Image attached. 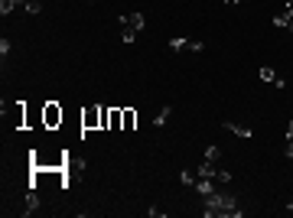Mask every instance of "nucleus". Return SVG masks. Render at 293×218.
Wrapping results in <instances>:
<instances>
[{
  "mask_svg": "<svg viewBox=\"0 0 293 218\" xmlns=\"http://www.w3.org/2000/svg\"><path fill=\"white\" fill-rule=\"evenodd\" d=\"M287 137H293V121H290V127H287Z\"/></svg>",
  "mask_w": 293,
  "mask_h": 218,
  "instance_id": "nucleus-23",
  "label": "nucleus"
},
{
  "mask_svg": "<svg viewBox=\"0 0 293 218\" xmlns=\"http://www.w3.org/2000/svg\"><path fill=\"white\" fill-rule=\"evenodd\" d=\"M179 179H183L186 186H195V176H193V173H189V170H183V173H179Z\"/></svg>",
  "mask_w": 293,
  "mask_h": 218,
  "instance_id": "nucleus-18",
  "label": "nucleus"
},
{
  "mask_svg": "<svg viewBox=\"0 0 293 218\" xmlns=\"http://www.w3.org/2000/svg\"><path fill=\"white\" fill-rule=\"evenodd\" d=\"M108 131H124V108H111Z\"/></svg>",
  "mask_w": 293,
  "mask_h": 218,
  "instance_id": "nucleus-7",
  "label": "nucleus"
},
{
  "mask_svg": "<svg viewBox=\"0 0 293 218\" xmlns=\"http://www.w3.org/2000/svg\"><path fill=\"white\" fill-rule=\"evenodd\" d=\"M218 156H222V150H218V147H208L205 150V160H208V163H218Z\"/></svg>",
  "mask_w": 293,
  "mask_h": 218,
  "instance_id": "nucleus-17",
  "label": "nucleus"
},
{
  "mask_svg": "<svg viewBox=\"0 0 293 218\" xmlns=\"http://www.w3.org/2000/svg\"><path fill=\"white\" fill-rule=\"evenodd\" d=\"M78 121H82V131H101V104H88V108H82Z\"/></svg>",
  "mask_w": 293,
  "mask_h": 218,
  "instance_id": "nucleus-3",
  "label": "nucleus"
},
{
  "mask_svg": "<svg viewBox=\"0 0 293 218\" xmlns=\"http://www.w3.org/2000/svg\"><path fill=\"white\" fill-rule=\"evenodd\" d=\"M215 179H218V182H228V179H232V173H228V170H218Z\"/></svg>",
  "mask_w": 293,
  "mask_h": 218,
  "instance_id": "nucleus-21",
  "label": "nucleus"
},
{
  "mask_svg": "<svg viewBox=\"0 0 293 218\" xmlns=\"http://www.w3.org/2000/svg\"><path fill=\"white\" fill-rule=\"evenodd\" d=\"M20 7V0H0V13L7 16V13H13V10Z\"/></svg>",
  "mask_w": 293,
  "mask_h": 218,
  "instance_id": "nucleus-14",
  "label": "nucleus"
},
{
  "mask_svg": "<svg viewBox=\"0 0 293 218\" xmlns=\"http://www.w3.org/2000/svg\"><path fill=\"white\" fill-rule=\"evenodd\" d=\"M7 52H10V43H7V39H0V55H3V62H7Z\"/></svg>",
  "mask_w": 293,
  "mask_h": 218,
  "instance_id": "nucleus-19",
  "label": "nucleus"
},
{
  "mask_svg": "<svg viewBox=\"0 0 293 218\" xmlns=\"http://www.w3.org/2000/svg\"><path fill=\"white\" fill-rule=\"evenodd\" d=\"M117 23H121V26H134V30H144V23H146V20H144V13H140V10H137V13H121V16H117Z\"/></svg>",
  "mask_w": 293,
  "mask_h": 218,
  "instance_id": "nucleus-5",
  "label": "nucleus"
},
{
  "mask_svg": "<svg viewBox=\"0 0 293 218\" xmlns=\"http://www.w3.org/2000/svg\"><path fill=\"white\" fill-rule=\"evenodd\" d=\"M10 124H13L16 131H26V101L10 104Z\"/></svg>",
  "mask_w": 293,
  "mask_h": 218,
  "instance_id": "nucleus-4",
  "label": "nucleus"
},
{
  "mask_svg": "<svg viewBox=\"0 0 293 218\" xmlns=\"http://www.w3.org/2000/svg\"><path fill=\"white\" fill-rule=\"evenodd\" d=\"M134 127H137V111L124 108V131H134Z\"/></svg>",
  "mask_w": 293,
  "mask_h": 218,
  "instance_id": "nucleus-10",
  "label": "nucleus"
},
{
  "mask_svg": "<svg viewBox=\"0 0 293 218\" xmlns=\"http://www.w3.org/2000/svg\"><path fill=\"white\" fill-rule=\"evenodd\" d=\"M170 114H173L170 108H163V111H156V114H153V127H163V124H166V121H170Z\"/></svg>",
  "mask_w": 293,
  "mask_h": 218,
  "instance_id": "nucleus-13",
  "label": "nucleus"
},
{
  "mask_svg": "<svg viewBox=\"0 0 293 218\" xmlns=\"http://www.w3.org/2000/svg\"><path fill=\"white\" fill-rule=\"evenodd\" d=\"M121 39H124V43H137V30H134V26H124Z\"/></svg>",
  "mask_w": 293,
  "mask_h": 218,
  "instance_id": "nucleus-15",
  "label": "nucleus"
},
{
  "mask_svg": "<svg viewBox=\"0 0 293 218\" xmlns=\"http://www.w3.org/2000/svg\"><path fill=\"white\" fill-rule=\"evenodd\" d=\"M287 209H290V212H293V199H290V205H287Z\"/></svg>",
  "mask_w": 293,
  "mask_h": 218,
  "instance_id": "nucleus-24",
  "label": "nucleus"
},
{
  "mask_svg": "<svg viewBox=\"0 0 293 218\" xmlns=\"http://www.w3.org/2000/svg\"><path fill=\"white\" fill-rule=\"evenodd\" d=\"M241 3H247V0H241Z\"/></svg>",
  "mask_w": 293,
  "mask_h": 218,
  "instance_id": "nucleus-25",
  "label": "nucleus"
},
{
  "mask_svg": "<svg viewBox=\"0 0 293 218\" xmlns=\"http://www.w3.org/2000/svg\"><path fill=\"white\" fill-rule=\"evenodd\" d=\"M257 75H261L264 82H270V85H277V82H280V78H277V72L270 69V65H261V72H257Z\"/></svg>",
  "mask_w": 293,
  "mask_h": 218,
  "instance_id": "nucleus-11",
  "label": "nucleus"
},
{
  "mask_svg": "<svg viewBox=\"0 0 293 218\" xmlns=\"http://www.w3.org/2000/svg\"><path fill=\"white\" fill-rule=\"evenodd\" d=\"M284 156H290V160H293V137H287V147H284Z\"/></svg>",
  "mask_w": 293,
  "mask_h": 218,
  "instance_id": "nucleus-20",
  "label": "nucleus"
},
{
  "mask_svg": "<svg viewBox=\"0 0 293 218\" xmlns=\"http://www.w3.org/2000/svg\"><path fill=\"white\" fill-rule=\"evenodd\" d=\"M225 131L235 133V137H241V140H247V137L254 133V131H247V127H241V124H232V121H225Z\"/></svg>",
  "mask_w": 293,
  "mask_h": 218,
  "instance_id": "nucleus-8",
  "label": "nucleus"
},
{
  "mask_svg": "<svg viewBox=\"0 0 293 218\" xmlns=\"http://www.w3.org/2000/svg\"><path fill=\"white\" fill-rule=\"evenodd\" d=\"M205 215L208 218H241L238 199L232 192H208L205 195Z\"/></svg>",
  "mask_w": 293,
  "mask_h": 218,
  "instance_id": "nucleus-1",
  "label": "nucleus"
},
{
  "mask_svg": "<svg viewBox=\"0 0 293 218\" xmlns=\"http://www.w3.org/2000/svg\"><path fill=\"white\" fill-rule=\"evenodd\" d=\"M189 46H193V43H189V39H183V36L170 39V49H173V52H183V49H189Z\"/></svg>",
  "mask_w": 293,
  "mask_h": 218,
  "instance_id": "nucleus-12",
  "label": "nucleus"
},
{
  "mask_svg": "<svg viewBox=\"0 0 293 218\" xmlns=\"http://www.w3.org/2000/svg\"><path fill=\"white\" fill-rule=\"evenodd\" d=\"M274 26H287V30H293V0L280 10L277 16H274Z\"/></svg>",
  "mask_w": 293,
  "mask_h": 218,
  "instance_id": "nucleus-6",
  "label": "nucleus"
},
{
  "mask_svg": "<svg viewBox=\"0 0 293 218\" xmlns=\"http://www.w3.org/2000/svg\"><path fill=\"white\" fill-rule=\"evenodd\" d=\"M23 10H26V13H39V10H43V3H39V0H26Z\"/></svg>",
  "mask_w": 293,
  "mask_h": 218,
  "instance_id": "nucleus-16",
  "label": "nucleus"
},
{
  "mask_svg": "<svg viewBox=\"0 0 293 218\" xmlns=\"http://www.w3.org/2000/svg\"><path fill=\"white\" fill-rule=\"evenodd\" d=\"M33 212H39V195H36V189H30V195H26V209H23V215H33Z\"/></svg>",
  "mask_w": 293,
  "mask_h": 218,
  "instance_id": "nucleus-9",
  "label": "nucleus"
},
{
  "mask_svg": "<svg viewBox=\"0 0 293 218\" xmlns=\"http://www.w3.org/2000/svg\"><path fill=\"white\" fill-rule=\"evenodd\" d=\"M189 49H193V52H202V49H205V43H202V39H193V46H189Z\"/></svg>",
  "mask_w": 293,
  "mask_h": 218,
  "instance_id": "nucleus-22",
  "label": "nucleus"
},
{
  "mask_svg": "<svg viewBox=\"0 0 293 218\" xmlns=\"http://www.w3.org/2000/svg\"><path fill=\"white\" fill-rule=\"evenodd\" d=\"M62 121H65V111L59 101H46L43 104V131H59Z\"/></svg>",
  "mask_w": 293,
  "mask_h": 218,
  "instance_id": "nucleus-2",
  "label": "nucleus"
}]
</instances>
